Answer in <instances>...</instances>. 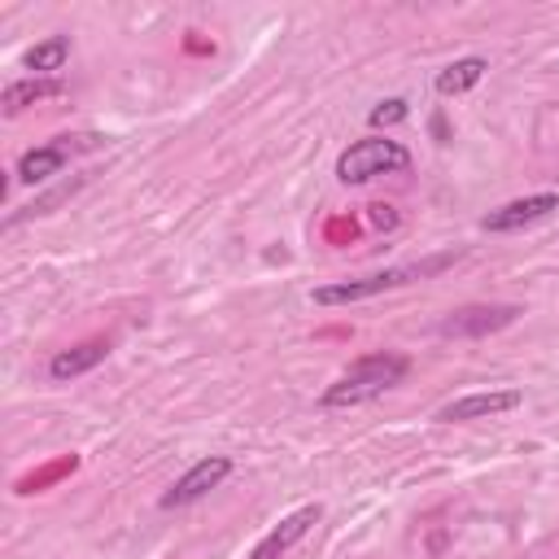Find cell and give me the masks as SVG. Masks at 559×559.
<instances>
[{
    "instance_id": "8fae6325",
    "label": "cell",
    "mask_w": 559,
    "mask_h": 559,
    "mask_svg": "<svg viewBox=\"0 0 559 559\" xmlns=\"http://www.w3.org/2000/svg\"><path fill=\"white\" fill-rule=\"evenodd\" d=\"M485 70H489V61L472 52V57H459V61H450L445 70H437L432 87H437V96H463V92H472V87L485 79Z\"/></svg>"
},
{
    "instance_id": "ba28073f",
    "label": "cell",
    "mask_w": 559,
    "mask_h": 559,
    "mask_svg": "<svg viewBox=\"0 0 559 559\" xmlns=\"http://www.w3.org/2000/svg\"><path fill=\"white\" fill-rule=\"evenodd\" d=\"M319 515H323V507H319V502H306V507L288 511V515H284V520H280V524H275V528L253 546V555H249V559H284V555H288V550H293V546H297V542L319 524Z\"/></svg>"
},
{
    "instance_id": "4fadbf2b",
    "label": "cell",
    "mask_w": 559,
    "mask_h": 559,
    "mask_svg": "<svg viewBox=\"0 0 559 559\" xmlns=\"http://www.w3.org/2000/svg\"><path fill=\"white\" fill-rule=\"evenodd\" d=\"M66 61H70V39L66 35H48L35 48H26V57H22L31 79H57V70H66Z\"/></svg>"
},
{
    "instance_id": "6da1fadb",
    "label": "cell",
    "mask_w": 559,
    "mask_h": 559,
    "mask_svg": "<svg viewBox=\"0 0 559 559\" xmlns=\"http://www.w3.org/2000/svg\"><path fill=\"white\" fill-rule=\"evenodd\" d=\"M411 371V362L393 349H376V354H362L354 358L319 397L323 411H345V406H362V402H376L384 397L393 384H402V376Z\"/></svg>"
},
{
    "instance_id": "5b68a950",
    "label": "cell",
    "mask_w": 559,
    "mask_h": 559,
    "mask_svg": "<svg viewBox=\"0 0 559 559\" xmlns=\"http://www.w3.org/2000/svg\"><path fill=\"white\" fill-rule=\"evenodd\" d=\"M524 402L520 389H476V393H463L454 402H445L437 411L441 424H467V419H489V415H507Z\"/></svg>"
},
{
    "instance_id": "7c38bea8",
    "label": "cell",
    "mask_w": 559,
    "mask_h": 559,
    "mask_svg": "<svg viewBox=\"0 0 559 559\" xmlns=\"http://www.w3.org/2000/svg\"><path fill=\"white\" fill-rule=\"evenodd\" d=\"M61 92H66V83H61V79H13V83H4L0 105H4V114L13 118V114H22L26 105L48 100V96H61Z\"/></svg>"
},
{
    "instance_id": "277c9868",
    "label": "cell",
    "mask_w": 559,
    "mask_h": 559,
    "mask_svg": "<svg viewBox=\"0 0 559 559\" xmlns=\"http://www.w3.org/2000/svg\"><path fill=\"white\" fill-rule=\"evenodd\" d=\"M227 476H231V459H227V454H205V459H197V463H192V467L162 493V511L201 502V498H205L210 489H218Z\"/></svg>"
},
{
    "instance_id": "5bb4252c",
    "label": "cell",
    "mask_w": 559,
    "mask_h": 559,
    "mask_svg": "<svg viewBox=\"0 0 559 559\" xmlns=\"http://www.w3.org/2000/svg\"><path fill=\"white\" fill-rule=\"evenodd\" d=\"M406 114H411L406 100H402V96H389V100H380V105L367 114V122H371V127H393V122H402Z\"/></svg>"
},
{
    "instance_id": "9c48e42d",
    "label": "cell",
    "mask_w": 559,
    "mask_h": 559,
    "mask_svg": "<svg viewBox=\"0 0 559 559\" xmlns=\"http://www.w3.org/2000/svg\"><path fill=\"white\" fill-rule=\"evenodd\" d=\"M66 140H70V135H61V140H52V144H39V148H26V153L17 157L13 179H17V183H48L52 175H61L66 162H70V144H66Z\"/></svg>"
},
{
    "instance_id": "52a82bcc",
    "label": "cell",
    "mask_w": 559,
    "mask_h": 559,
    "mask_svg": "<svg viewBox=\"0 0 559 559\" xmlns=\"http://www.w3.org/2000/svg\"><path fill=\"white\" fill-rule=\"evenodd\" d=\"M524 310L520 306H463V310H450L441 319V336H489L498 328H511Z\"/></svg>"
},
{
    "instance_id": "30bf717a",
    "label": "cell",
    "mask_w": 559,
    "mask_h": 559,
    "mask_svg": "<svg viewBox=\"0 0 559 559\" xmlns=\"http://www.w3.org/2000/svg\"><path fill=\"white\" fill-rule=\"evenodd\" d=\"M109 358V341H83V345H70V349H57L48 358V376L52 380H74L92 367H100Z\"/></svg>"
},
{
    "instance_id": "3957f363",
    "label": "cell",
    "mask_w": 559,
    "mask_h": 559,
    "mask_svg": "<svg viewBox=\"0 0 559 559\" xmlns=\"http://www.w3.org/2000/svg\"><path fill=\"white\" fill-rule=\"evenodd\" d=\"M397 170H411V148L389 135H362L336 157V179L345 188H358V183H371V179L397 175Z\"/></svg>"
},
{
    "instance_id": "8992f818",
    "label": "cell",
    "mask_w": 559,
    "mask_h": 559,
    "mask_svg": "<svg viewBox=\"0 0 559 559\" xmlns=\"http://www.w3.org/2000/svg\"><path fill=\"white\" fill-rule=\"evenodd\" d=\"M555 210H559V197L555 192H533V197H515V201L489 210L480 218V227L485 231H520V227H533V223L550 218Z\"/></svg>"
},
{
    "instance_id": "7a4b0ae2",
    "label": "cell",
    "mask_w": 559,
    "mask_h": 559,
    "mask_svg": "<svg viewBox=\"0 0 559 559\" xmlns=\"http://www.w3.org/2000/svg\"><path fill=\"white\" fill-rule=\"evenodd\" d=\"M454 258L441 253V258H428V262H406V266H389V271H371L362 280H336V284H319L310 293L314 306H354V301H367V297H380L389 288H402V284H415L424 275H437L445 271Z\"/></svg>"
}]
</instances>
